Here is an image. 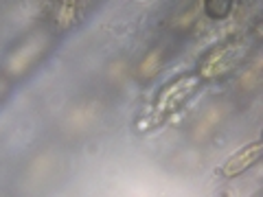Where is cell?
I'll list each match as a JSON object with an SVG mask.
<instances>
[{
    "mask_svg": "<svg viewBox=\"0 0 263 197\" xmlns=\"http://www.w3.org/2000/svg\"><path fill=\"white\" fill-rule=\"evenodd\" d=\"M261 155H263V143L261 141H254L250 145L241 147V149L237 151L235 155H230L224 167L219 169V173L224 175V178H237V175L246 173L248 169H252L254 164L261 160Z\"/></svg>",
    "mask_w": 263,
    "mask_h": 197,
    "instance_id": "6da1fadb",
    "label": "cell"
},
{
    "mask_svg": "<svg viewBox=\"0 0 263 197\" xmlns=\"http://www.w3.org/2000/svg\"><path fill=\"white\" fill-rule=\"evenodd\" d=\"M193 88H195V79H193V77H182V79H178L176 84H171V86L160 94V108H162V110H174V108H178V105L189 96V92H191Z\"/></svg>",
    "mask_w": 263,
    "mask_h": 197,
    "instance_id": "7a4b0ae2",
    "label": "cell"
},
{
    "mask_svg": "<svg viewBox=\"0 0 263 197\" xmlns=\"http://www.w3.org/2000/svg\"><path fill=\"white\" fill-rule=\"evenodd\" d=\"M233 5H235V0H204V13H206V18H211V20L221 22L230 15Z\"/></svg>",
    "mask_w": 263,
    "mask_h": 197,
    "instance_id": "3957f363",
    "label": "cell"
}]
</instances>
